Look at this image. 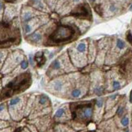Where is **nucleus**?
<instances>
[{
	"mask_svg": "<svg viewBox=\"0 0 132 132\" xmlns=\"http://www.w3.org/2000/svg\"><path fill=\"white\" fill-rule=\"evenodd\" d=\"M121 125L123 126H127L129 124V118L127 117H124L122 119H121Z\"/></svg>",
	"mask_w": 132,
	"mask_h": 132,
	"instance_id": "obj_15",
	"label": "nucleus"
},
{
	"mask_svg": "<svg viewBox=\"0 0 132 132\" xmlns=\"http://www.w3.org/2000/svg\"><path fill=\"white\" fill-rule=\"evenodd\" d=\"M102 91H103V90L101 87H98V88H96V89H95V92H96L97 95H100L101 93H102Z\"/></svg>",
	"mask_w": 132,
	"mask_h": 132,
	"instance_id": "obj_24",
	"label": "nucleus"
},
{
	"mask_svg": "<svg viewBox=\"0 0 132 132\" xmlns=\"http://www.w3.org/2000/svg\"><path fill=\"white\" fill-rule=\"evenodd\" d=\"M69 15L78 18H88L90 16V9L86 4H79L70 12Z\"/></svg>",
	"mask_w": 132,
	"mask_h": 132,
	"instance_id": "obj_3",
	"label": "nucleus"
},
{
	"mask_svg": "<svg viewBox=\"0 0 132 132\" xmlns=\"http://www.w3.org/2000/svg\"><path fill=\"white\" fill-rule=\"evenodd\" d=\"M0 110L1 111L3 110V104H1V108H0Z\"/></svg>",
	"mask_w": 132,
	"mask_h": 132,
	"instance_id": "obj_31",
	"label": "nucleus"
},
{
	"mask_svg": "<svg viewBox=\"0 0 132 132\" xmlns=\"http://www.w3.org/2000/svg\"><path fill=\"white\" fill-rule=\"evenodd\" d=\"M130 10H131V11H132V4H131V7H130Z\"/></svg>",
	"mask_w": 132,
	"mask_h": 132,
	"instance_id": "obj_32",
	"label": "nucleus"
},
{
	"mask_svg": "<svg viewBox=\"0 0 132 132\" xmlns=\"http://www.w3.org/2000/svg\"><path fill=\"white\" fill-rule=\"evenodd\" d=\"M51 67L53 69H59L60 68V64L58 60H54L51 64Z\"/></svg>",
	"mask_w": 132,
	"mask_h": 132,
	"instance_id": "obj_8",
	"label": "nucleus"
},
{
	"mask_svg": "<svg viewBox=\"0 0 132 132\" xmlns=\"http://www.w3.org/2000/svg\"><path fill=\"white\" fill-rule=\"evenodd\" d=\"M130 102L132 103V90H131V93H130Z\"/></svg>",
	"mask_w": 132,
	"mask_h": 132,
	"instance_id": "obj_28",
	"label": "nucleus"
},
{
	"mask_svg": "<svg viewBox=\"0 0 132 132\" xmlns=\"http://www.w3.org/2000/svg\"><path fill=\"white\" fill-rule=\"evenodd\" d=\"M24 31H25L26 33H30V31H31V27H30V25H29V24H24Z\"/></svg>",
	"mask_w": 132,
	"mask_h": 132,
	"instance_id": "obj_20",
	"label": "nucleus"
},
{
	"mask_svg": "<svg viewBox=\"0 0 132 132\" xmlns=\"http://www.w3.org/2000/svg\"><path fill=\"white\" fill-rule=\"evenodd\" d=\"M113 88H114L115 90H118L119 88H120V83H119L118 82H117V81H115V82H113Z\"/></svg>",
	"mask_w": 132,
	"mask_h": 132,
	"instance_id": "obj_18",
	"label": "nucleus"
},
{
	"mask_svg": "<svg viewBox=\"0 0 132 132\" xmlns=\"http://www.w3.org/2000/svg\"><path fill=\"white\" fill-rule=\"evenodd\" d=\"M126 39L128 41V42H130L132 45V34L131 32H129L126 35Z\"/></svg>",
	"mask_w": 132,
	"mask_h": 132,
	"instance_id": "obj_19",
	"label": "nucleus"
},
{
	"mask_svg": "<svg viewBox=\"0 0 132 132\" xmlns=\"http://www.w3.org/2000/svg\"><path fill=\"white\" fill-rule=\"evenodd\" d=\"M95 10H96V12H97L99 15L101 16V13L100 12V11H101V10H100V5H96V6H95Z\"/></svg>",
	"mask_w": 132,
	"mask_h": 132,
	"instance_id": "obj_25",
	"label": "nucleus"
},
{
	"mask_svg": "<svg viewBox=\"0 0 132 132\" xmlns=\"http://www.w3.org/2000/svg\"><path fill=\"white\" fill-rule=\"evenodd\" d=\"M7 3H16V1H7Z\"/></svg>",
	"mask_w": 132,
	"mask_h": 132,
	"instance_id": "obj_30",
	"label": "nucleus"
},
{
	"mask_svg": "<svg viewBox=\"0 0 132 132\" xmlns=\"http://www.w3.org/2000/svg\"><path fill=\"white\" fill-rule=\"evenodd\" d=\"M123 112H124V108H121V107H120V108H118V109H117V115H119V116H121V115H122Z\"/></svg>",
	"mask_w": 132,
	"mask_h": 132,
	"instance_id": "obj_23",
	"label": "nucleus"
},
{
	"mask_svg": "<svg viewBox=\"0 0 132 132\" xmlns=\"http://www.w3.org/2000/svg\"><path fill=\"white\" fill-rule=\"evenodd\" d=\"M92 113H93V110L91 107L89 105H86L83 109V117L86 118H90L92 116Z\"/></svg>",
	"mask_w": 132,
	"mask_h": 132,
	"instance_id": "obj_5",
	"label": "nucleus"
},
{
	"mask_svg": "<svg viewBox=\"0 0 132 132\" xmlns=\"http://www.w3.org/2000/svg\"><path fill=\"white\" fill-rule=\"evenodd\" d=\"M20 131H21V128L20 127V128H17V129H16V131H15V132H20Z\"/></svg>",
	"mask_w": 132,
	"mask_h": 132,
	"instance_id": "obj_29",
	"label": "nucleus"
},
{
	"mask_svg": "<svg viewBox=\"0 0 132 132\" xmlns=\"http://www.w3.org/2000/svg\"><path fill=\"white\" fill-rule=\"evenodd\" d=\"M28 65H29V63L28 61L26 60H22L21 63H20V66H21L22 69H26L28 68Z\"/></svg>",
	"mask_w": 132,
	"mask_h": 132,
	"instance_id": "obj_17",
	"label": "nucleus"
},
{
	"mask_svg": "<svg viewBox=\"0 0 132 132\" xmlns=\"http://www.w3.org/2000/svg\"><path fill=\"white\" fill-rule=\"evenodd\" d=\"M35 60L37 61V63H38V67H42L43 65H45V63H46V57L44 56V55H43V52L42 51H38V52H37L36 54H35Z\"/></svg>",
	"mask_w": 132,
	"mask_h": 132,
	"instance_id": "obj_4",
	"label": "nucleus"
},
{
	"mask_svg": "<svg viewBox=\"0 0 132 132\" xmlns=\"http://www.w3.org/2000/svg\"><path fill=\"white\" fill-rule=\"evenodd\" d=\"M65 113V108H60L56 111L55 116L56 117H60L63 116V114Z\"/></svg>",
	"mask_w": 132,
	"mask_h": 132,
	"instance_id": "obj_14",
	"label": "nucleus"
},
{
	"mask_svg": "<svg viewBox=\"0 0 132 132\" xmlns=\"http://www.w3.org/2000/svg\"><path fill=\"white\" fill-rule=\"evenodd\" d=\"M30 62L31 65H34V60H33V55H30Z\"/></svg>",
	"mask_w": 132,
	"mask_h": 132,
	"instance_id": "obj_26",
	"label": "nucleus"
},
{
	"mask_svg": "<svg viewBox=\"0 0 132 132\" xmlns=\"http://www.w3.org/2000/svg\"><path fill=\"white\" fill-rule=\"evenodd\" d=\"M76 30L68 24H60L49 36V40L52 43H61L70 40L75 35Z\"/></svg>",
	"mask_w": 132,
	"mask_h": 132,
	"instance_id": "obj_2",
	"label": "nucleus"
},
{
	"mask_svg": "<svg viewBox=\"0 0 132 132\" xmlns=\"http://www.w3.org/2000/svg\"><path fill=\"white\" fill-rule=\"evenodd\" d=\"M31 13L30 12H25L24 15V22H28L31 20Z\"/></svg>",
	"mask_w": 132,
	"mask_h": 132,
	"instance_id": "obj_13",
	"label": "nucleus"
},
{
	"mask_svg": "<svg viewBox=\"0 0 132 132\" xmlns=\"http://www.w3.org/2000/svg\"><path fill=\"white\" fill-rule=\"evenodd\" d=\"M31 37H32V39L34 40V42H38L42 39V35L39 34H34Z\"/></svg>",
	"mask_w": 132,
	"mask_h": 132,
	"instance_id": "obj_6",
	"label": "nucleus"
},
{
	"mask_svg": "<svg viewBox=\"0 0 132 132\" xmlns=\"http://www.w3.org/2000/svg\"><path fill=\"white\" fill-rule=\"evenodd\" d=\"M116 10H117V7L115 6V4H111V5L109 6V11L115 12Z\"/></svg>",
	"mask_w": 132,
	"mask_h": 132,
	"instance_id": "obj_22",
	"label": "nucleus"
},
{
	"mask_svg": "<svg viewBox=\"0 0 132 132\" xmlns=\"http://www.w3.org/2000/svg\"><path fill=\"white\" fill-rule=\"evenodd\" d=\"M117 47H118L119 49H123L125 47V42H123L121 39H117Z\"/></svg>",
	"mask_w": 132,
	"mask_h": 132,
	"instance_id": "obj_12",
	"label": "nucleus"
},
{
	"mask_svg": "<svg viewBox=\"0 0 132 132\" xmlns=\"http://www.w3.org/2000/svg\"><path fill=\"white\" fill-rule=\"evenodd\" d=\"M126 132H129V130H126Z\"/></svg>",
	"mask_w": 132,
	"mask_h": 132,
	"instance_id": "obj_33",
	"label": "nucleus"
},
{
	"mask_svg": "<svg viewBox=\"0 0 132 132\" xmlns=\"http://www.w3.org/2000/svg\"><path fill=\"white\" fill-rule=\"evenodd\" d=\"M81 90H80L79 89H74L73 91H72V96L73 97H79L80 96H81Z\"/></svg>",
	"mask_w": 132,
	"mask_h": 132,
	"instance_id": "obj_9",
	"label": "nucleus"
},
{
	"mask_svg": "<svg viewBox=\"0 0 132 132\" xmlns=\"http://www.w3.org/2000/svg\"><path fill=\"white\" fill-rule=\"evenodd\" d=\"M31 84V75L26 73L16 78L13 81L10 82L4 88V92H2V98H7L12 94L20 92L26 90Z\"/></svg>",
	"mask_w": 132,
	"mask_h": 132,
	"instance_id": "obj_1",
	"label": "nucleus"
},
{
	"mask_svg": "<svg viewBox=\"0 0 132 132\" xmlns=\"http://www.w3.org/2000/svg\"><path fill=\"white\" fill-rule=\"evenodd\" d=\"M62 86H63V84H62V82H61L57 81V82H55L54 87H55V89L56 90H61V89H62Z\"/></svg>",
	"mask_w": 132,
	"mask_h": 132,
	"instance_id": "obj_11",
	"label": "nucleus"
},
{
	"mask_svg": "<svg viewBox=\"0 0 132 132\" xmlns=\"http://www.w3.org/2000/svg\"><path fill=\"white\" fill-rule=\"evenodd\" d=\"M20 99L19 97H16V98H13L12 99L11 101H10V106H14V105L17 104L18 103L20 102Z\"/></svg>",
	"mask_w": 132,
	"mask_h": 132,
	"instance_id": "obj_10",
	"label": "nucleus"
},
{
	"mask_svg": "<svg viewBox=\"0 0 132 132\" xmlns=\"http://www.w3.org/2000/svg\"><path fill=\"white\" fill-rule=\"evenodd\" d=\"M48 100H49V99H48V97H47V96H41L40 100H39V103H40L41 104H46V102Z\"/></svg>",
	"mask_w": 132,
	"mask_h": 132,
	"instance_id": "obj_16",
	"label": "nucleus"
},
{
	"mask_svg": "<svg viewBox=\"0 0 132 132\" xmlns=\"http://www.w3.org/2000/svg\"><path fill=\"white\" fill-rule=\"evenodd\" d=\"M96 106L98 107V108H102L103 106V100H96Z\"/></svg>",
	"mask_w": 132,
	"mask_h": 132,
	"instance_id": "obj_21",
	"label": "nucleus"
},
{
	"mask_svg": "<svg viewBox=\"0 0 132 132\" xmlns=\"http://www.w3.org/2000/svg\"><path fill=\"white\" fill-rule=\"evenodd\" d=\"M86 46L85 43H80L79 45L77 47V50L79 51V52H83V51H86Z\"/></svg>",
	"mask_w": 132,
	"mask_h": 132,
	"instance_id": "obj_7",
	"label": "nucleus"
},
{
	"mask_svg": "<svg viewBox=\"0 0 132 132\" xmlns=\"http://www.w3.org/2000/svg\"><path fill=\"white\" fill-rule=\"evenodd\" d=\"M117 96H118V95H117V94H115V95H113V96H110V99H112V100H114V99L115 98H116L117 97Z\"/></svg>",
	"mask_w": 132,
	"mask_h": 132,
	"instance_id": "obj_27",
	"label": "nucleus"
}]
</instances>
